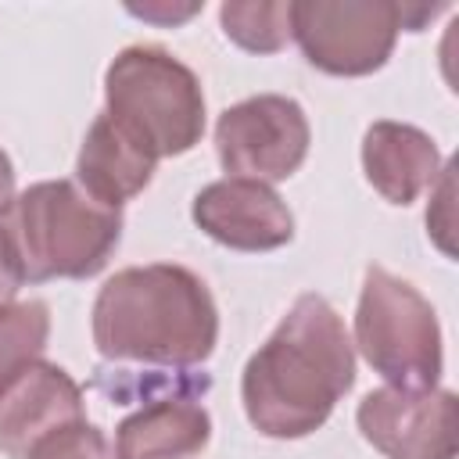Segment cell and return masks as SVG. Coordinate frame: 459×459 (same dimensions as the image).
Segmentation results:
<instances>
[{"label":"cell","mask_w":459,"mask_h":459,"mask_svg":"<svg viewBox=\"0 0 459 459\" xmlns=\"http://www.w3.org/2000/svg\"><path fill=\"white\" fill-rule=\"evenodd\" d=\"M355 384V344L323 294H301L240 373V402L265 437L319 430Z\"/></svg>","instance_id":"cell-1"},{"label":"cell","mask_w":459,"mask_h":459,"mask_svg":"<svg viewBox=\"0 0 459 459\" xmlns=\"http://www.w3.org/2000/svg\"><path fill=\"white\" fill-rule=\"evenodd\" d=\"M219 341L208 283L176 262L118 269L93 301V344L111 362L190 369Z\"/></svg>","instance_id":"cell-2"},{"label":"cell","mask_w":459,"mask_h":459,"mask_svg":"<svg viewBox=\"0 0 459 459\" xmlns=\"http://www.w3.org/2000/svg\"><path fill=\"white\" fill-rule=\"evenodd\" d=\"M0 233L22 283L97 276L122 240V208L93 201L75 179H43L0 208Z\"/></svg>","instance_id":"cell-3"},{"label":"cell","mask_w":459,"mask_h":459,"mask_svg":"<svg viewBox=\"0 0 459 459\" xmlns=\"http://www.w3.org/2000/svg\"><path fill=\"white\" fill-rule=\"evenodd\" d=\"M104 115L147 154L179 158L201 143L204 90L194 68L161 47H126L104 72Z\"/></svg>","instance_id":"cell-4"},{"label":"cell","mask_w":459,"mask_h":459,"mask_svg":"<svg viewBox=\"0 0 459 459\" xmlns=\"http://www.w3.org/2000/svg\"><path fill=\"white\" fill-rule=\"evenodd\" d=\"M351 344L391 387L430 391L441 380L445 351L437 312L409 280L384 265H369L362 276Z\"/></svg>","instance_id":"cell-5"},{"label":"cell","mask_w":459,"mask_h":459,"mask_svg":"<svg viewBox=\"0 0 459 459\" xmlns=\"http://www.w3.org/2000/svg\"><path fill=\"white\" fill-rule=\"evenodd\" d=\"M402 32L391 0H301L290 4V36L305 61L326 75H369L387 65Z\"/></svg>","instance_id":"cell-6"},{"label":"cell","mask_w":459,"mask_h":459,"mask_svg":"<svg viewBox=\"0 0 459 459\" xmlns=\"http://www.w3.org/2000/svg\"><path fill=\"white\" fill-rule=\"evenodd\" d=\"M312 129L305 108L283 93H258L230 104L215 122V154L230 176L280 183L308 154Z\"/></svg>","instance_id":"cell-7"},{"label":"cell","mask_w":459,"mask_h":459,"mask_svg":"<svg viewBox=\"0 0 459 459\" xmlns=\"http://www.w3.org/2000/svg\"><path fill=\"white\" fill-rule=\"evenodd\" d=\"M362 437L387 459H455L459 402L448 387H377L359 402Z\"/></svg>","instance_id":"cell-8"},{"label":"cell","mask_w":459,"mask_h":459,"mask_svg":"<svg viewBox=\"0 0 459 459\" xmlns=\"http://www.w3.org/2000/svg\"><path fill=\"white\" fill-rule=\"evenodd\" d=\"M86 420L82 387L68 369L36 359L0 387V452L29 459L50 434Z\"/></svg>","instance_id":"cell-9"},{"label":"cell","mask_w":459,"mask_h":459,"mask_svg":"<svg viewBox=\"0 0 459 459\" xmlns=\"http://www.w3.org/2000/svg\"><path fill=\"white\" fill-rule=\"evenodd\" d=\"M190 215L201 233L233 251H273L294 237L290 208L269 183L258 179L226 176L201 186Z\"/></svg>","instance_id":"cell-10"},{"label":"cell","mask_w":459,"mask_h":459,"mask_svg":"<svg viewBox=\"0 0 459 459\" xmlns=\"http://www.w3.org/2000/svg\"><path fill=\"white\" fill-rule=\"evenodd\" d=\"M208 377L147 398L115 427L118 459H197L212 437V416L197 402Z\"/></svg>","instance_id":"cell-11"},{"label":"cell","mask_w":459,"mask_h":459,"mask_svg":"<svg viewBox=\"0 0 459 459\" xmlns=\"http://www.w3.org/2000/svg\"><path fill=\"white\" fill-rule=\"evenodd\" d=\"M362 172L369 186L391 204H412L441 172V154L430 133L380 118L362 136Z\"/></svg>","instance_id":"cell-12"},{"label":"cell","mask_w":459,"mask_h":459,"mask_svg":"<svg viewBox=\"0 0 459 459\" xmlns=\"http://www.w3.org/2000/svg\"><path fill=\"white\" fill-rule=\"evenodd\" d=\"M158 158L147 154L126 129H118L104 111L86 129V140L75 158V183L100 204L122 208L147 190Z\"/></svg>","instance_id":"cell-13"},{"label":"cell","mask_w":459,"mask_h":459,"mask_svg":"<svg viewBox=\"0 0 459 459\" xmlns=\"http://www.w3.org/2000/svg\"><path fill=\"white\" fill-rule=\"evenodd\" d=\"M226 39L251 54H276L290 39V4L283 0H230L219 7Z\"/></svg>","instance_id":"cell-14"},{"label":"cell","mask_w":459,"mask_h":459,"mask_svg":"<svg viewBox=\"0 0 459 459\" xmlns=\"http://www.w3.org/2000/svg\"><path fill=\"white\" fill-rule=\"evenodd\" d=\"M50 337V312L43 301H14L0 308V387L36 362Z\"/></svg>","instance_id":"cell-15"},{"label":"cell","mask_w":459,"mask_h":459,"mask_svg":"<svg viewBox=\"0 0 459 459\" xmlns=\"http://www.w3.org/2000/svg\"><path fill=\"white\" fill-rule=\"evenodd\" d=\"M29 459H118V452H115V441H108L100 427L79 420L50 434Z\"/></svg>","instance_id":"cell-16"},{"label":"cell","mask_w":459,"mask_h":459,"mask_svg":"<svg viewBox=\"0 0 459 459\" xmlns=\"http://www.w3.org/2000/svg\"><path fill=\"white\" fill-rule=\"evenodd\" d=\"M430 190H434V201H430V208H427V212H434V208H437V212H445V215H448V212H452V165H441V172H437V179H434V186H430ZM448 230H452V226H448V222H437V215H430V219H427V233L437 240V247H441L445 255H452Z\"/></svg>","instance_id":"cell-17"},{"label":"cell","mask_w":459,"mask_h":459,"mask_svg":"<svg viewBox=\"0 0 459 459\" xmlns=\"http://www.w3.org/2000/svg\"><path fill=\"white\" fill-rule=\"evenodd\" d=\"M129 14L143 18V22H154V25H179L186 18H194L201 11V4H165V0H154V4H129L126 7Z\"/></svg>","instance_id":"cell-18"},{"label":"cell","mask_w":459,"mask_h":459,"mask_svg":"<svg viewBox=\"0 0 459 459\" xmlns=\"http://www.w3.org/2000/svg\"><path fill=\"white\" fill-rule=\"evenodd\" d=\"M18 287H22V276H18V265H14V258L4 244V233H0V308L14 305Z\"/></svg>","instance_id":"cell-19"},{"label":"cell","mask_w":459,"mask_h":459,"mask_svg":"<svg viewBox=\"0 0 459 459\" xmlns=\"http://www.w3.org/2000/svg\"><path fill=\"white\" fill-rule=\"evenodd\" d=\"M11 197H14V165H11L7 151L0 147V208H4Z\"/></svg>","instance_id":"cell-20"}]
</instances>
